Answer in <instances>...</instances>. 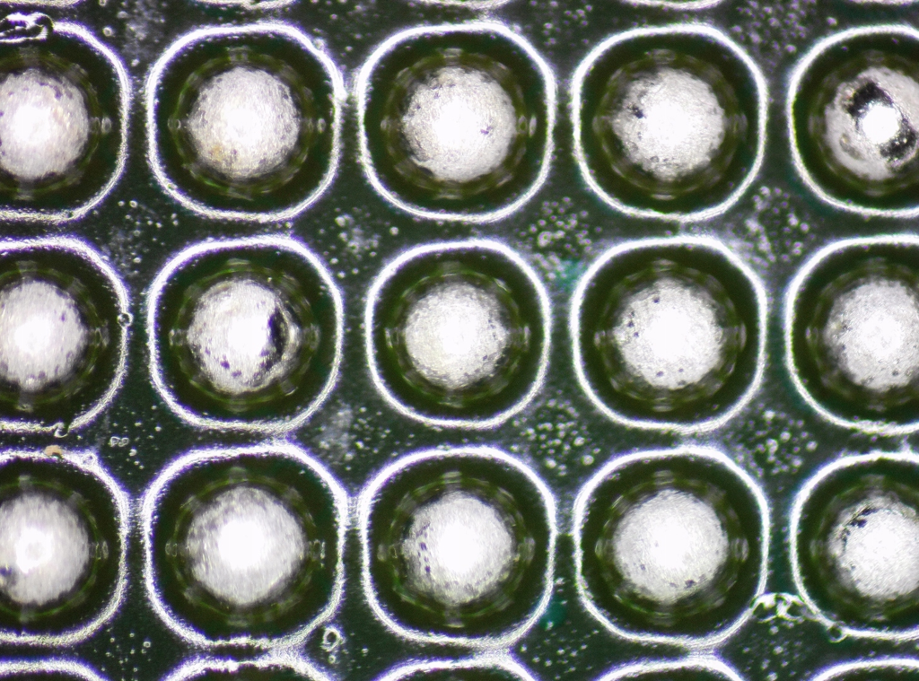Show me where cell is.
I'll list each match as a JSON object with an SVG mask.
<instances>
[{
  "label": "cell",
  "instance_id": "cell-1",
  "mask_svg": "<svg viewBox=\"0 0 919 681\" xmlns=\"http://www.w3.org/2000/svg\"><path fill=\"white\" fill-rule=\"evenodd\" d=\"M345 529L340 488L304 454L203 451L171 467L147 501L149 590L197 642H294L338 598Z\"/></svg>",
  "mask_w": 919,
  "mask_h": 681
},
{
  "label": "cell",
  "instance_id": "cell-2",
  "mask_svg": "<svg viewBox=\"0 0 919 681\" xmlns=\"http://www.w3.org/2000/svg\"><path fill=\"white\" fill-rule=\"evenodd\" d=\"M361 537L372 607L408 636L502 643L531 624L549 592L551 500L499 453L439 450L394 466L364 498Z\"/></svg>",
  "mask_w": 919,
  "mask_h": 681
},
{
  "label": "cell",
  "instance_id": "cell-3",
  "mask_svg": "<svg viewBox=\"0 0 919 681\" xmlns=\"http://www.w3.org/2000/svg\"><path fill=\"white\" fill-rule=\"evenodd\" d=\"M358 111L370 177L417 214L499 215L536 189L548 162V73L501 28H422L393 38L363 71Z\"/></svg>",
  "mask_w": 919,
  "mask_h": 681
},
{
  "label": "cell",
  "instance_id": "cell-4",
  "mask_svg": "<svg viewBox=\"0 0 919 681\" xmlns=\"http://www.w3.org/2000/svg\"><path fill=\"white\" fill-rule=\"evenodd\" d=\"M766 540L763 500L724 457L696 449L631 455L602 470L580 500L581 594L621 635L711 642L754 606Z\"/></svg>",
  "mask_w": 919,
  "mask_h": 681
},
{
  "label": "cell",
  "instance_id": "cell-5",
  "mask_svg": "<svg viewBox=\"0 0 919 681\" xmlns=\"http://www.w3.org/2000/svg\"><path fill=\"white\" fill-rule=\"evenodd\" d=\"M153 369L197 423L272 429L323 399L341 352L339 295L319 260L277 238L213 241L175 258L149 305Z\"/></svg>",
  "mask_w": 919,
  "mask_h": 681
},
{
  "label": "cell",
  "instance_id": "cell-6",
  "mask_svg": "<svg viewBox=\"0 0 919 681\" xmlns=\"http://www.w3.org/2000/svg\"><path fill=\"white\" fill-rule=\"evenodd\" d=\"M766 310L752 273L727 249L684 237L606 254L573 303L586 391L628 423L696 428L731 415L756 385Z\"/></svg>",
  "mask_w": 919,
  "mask_h": 681
},
{
  "label": "cell",
  "instance_id": "cell-7",
  "mask_svg": "<svg viewBox=\"0 0 919 681\" xmlns=\"http://www.w3.org/2000/svg\"><path fill=\"white\" fill-rule=\"evenodd\" d=\"M744 65L701 27L640 30L599 47L573 84V120L586 179L628 212L686 219L729 205L749 179Z\"/></svg>",
  "mask_w": 919,
  "mask_h": 681
},
{
  "label": "cell",
  "instance_id": "cell-8",
  "mask_svg": "<svg viewBox=\"0 0 919 681\" xmlns=\"http://www.w3.org/2000/svg\"><path fill=\"white\" fill-rule=\"evenodd\" d=\"M179 56L180 147L157 162L174 194L249 219L311 203L339 144V84L326 56L298 31L270 25L206 31Z\"/></svg>",
  "mask_w": 919,
  "mask_h": 681
},
{
  "label": "cell",
  "instance_id": "cell-9",
  "mask_svg": "<svg viewBox=\"0 0 919 681\" xmlns=\"http://www.w3.org/2000/svg\"><path fill=\"white\" fill-rule=\"evenodd\" d=\"M366 343L386 397L417 418L499 420L542 376L549 318L531 270L487 242L439 244L394 261L368 301Z\"/></svg>",
  "mask_w": 919,
  "mask_h": 681
},
{
  "label": "cell",
  "instance_id": "cell-10",
  "mask_svg": "<svg viewBox=\"0 0 919 681\" xmlns=\"http://www.w3.org/2000/svg\"><path fill=\"white\" fill-rule=\"evenodd\" d=\"M918 310L916 238L847 240L819 253L786 310L790 368L804 397L845 424L916 426Z\"/></svg>",
  "mask_w": 919,
  "mask_h": 681
},
{
  "label": "cell",
  "instance_id": "cell-11",
  "mask_svg": "<svg viewBox=\"0 0 919 681\" xmlns=\"http://www.w3.org/2000/svg\"><path fill=\"white\" fill-rule=\"evenodd\" d=\"M2 637L60 642L103 621L120 597L127 517L101 471L57 452L0 463Z\"/></svg>",
  "mask_w": 919,
  "mask_h": 681
},
{
  "label": "cell",
  "instance_id": "cell-12",
  "mask_svg": "<svg viewBox=\"0 0 919 681\" xmlns=\"http://www.w3.org/2000/svg\"><path fill=\"white\" fill-rule=\"evenodd\" d=\"M1 422L74 426L110 397L122 373L127 306L92 250L66 240L9 242L0 254Z\"/></svg>",
  "mask_w": 919,
  "mask_h": 681
},
{
  "label": "cell",
  "instance_id": "cell-13",
  "mask_svg": "<svg viewBox=\"0 0 919 681\" xmlns=\"http://www.w3.org/2000/svg\"><path fill=\"white\" fill-rule=\"evenodd\" d=\"M919 465L876 453L835 463L802 491L792 517L794 566L812 561L808 600L848 631L905 636L918 615Z\"/></svg>",
  "mask_w": 919,
  "mask_h": 681
},
{
  "label": "cell",
  "instance_id": "cell-14",
  "mask_svg": "<svg viewBox=\"0 0 919 681\" xmlns=\"http://www.w3.org/2000/svg\"><path fill=\"white\" fill-rule=\"evenodd\" d=\"M464 671L471 673L475 677H498L510 679H528L530 677L524 671L519 668L509 660L500 658H482L473 662L466 663H430L413 666L412 668L403 671V674L395 676V679H416L431 677L441 678L446 674L460 672V677H466Z\"/></svg>",
  "mask_w": 919,
  "mask_h": 681
},
{
  "label": "cell",
  "instance_id": "cell-15",
  "mask_svg": "<svg viewBox=\"0 0 919 681\" xmlns=\"http://www.w3.org/2000/svg\"><path fill=\"white\" fill-rule=\"evenodd\" d=\"M1 677L8 678H72L101 679V676L88 667L66 659H43L34 661L7 662L2 668Z\"/></svg>",
  "mask_w": 919,
  "mask_h": 681
}]
</instances>
